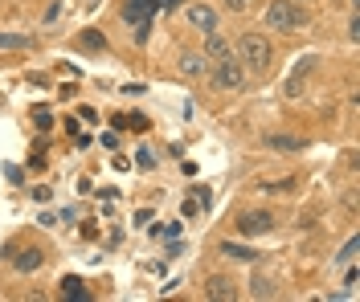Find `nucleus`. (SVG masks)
<instances>
[{
  "mask_svg": "<svg viewBox=\"0 0 360 302\" xmlns=\"http://www.w3.org/2000/svg\"><path fill=\"white\" fill-rule=\"evenodd\" d=\"M238 58L246 62L250 74H267L270 66H274V49H270V41L262 33H246V37L238 41Z\"/></svg>",
  "mask_w": 360,
  "mask_h": 302,
  "instance_id": "f257e3e1",
  "label": "nucleus"
},
{
  "mask_svg": "<svg viewBox=\"0 0 360 302\" xmlns=\"http://www.w3.org/2000/svg\"><path fill=\"white\" fill-rule=\"evenodd\" d=\"M262 21H267L270 29H278V33H295V29L307 25V12H303L295 0H274V4H267Z\"/></svg>",
  "mask_w": 360,
  "mask_h": 302,
  "instance_id": "f03ea898",
  "label": "nucleus"
},
{
  "mask_svg": "<svg viewBox=\"0 0 360 302\" xmlns=\"http://www.w3.org/2000/svg\"><path fill=\"white\" fill-rule=\"evenodd\" d=\"M152 16H156V0H123V21L135 33V41H148Z\"/></svg>",
  "mask_w": 360,
  "mask_h": 302,
  "instance_id": "7ed1b4c3",
  "label": "nucleus"
},
{
  "mask_svg": "<svg viewBox=\"0 0 360 302\" xmlns=\"http://www.w3.org/2000/svg\"><path fill=\"white\" fill-rule=\"evenodd\" d=\"M242 82H246V70H242L238 58H221L213 66V86L217 90H242Z\"/></svg>",
  "mask_w": 360,
  "mask_h": 302,
  "instance_id": "20e7f679",
  "label": "nucleus"
},
{
  "mask_svg": "<svg viewBox=\"0 0 360 302\" xmlns=\"http://www.w3.org/2000/svg\"><path fill=\"white\" fill-rule=\"evenodd\" d=\"M41 266H45V249H37V245L12 249V270H16V274H33V270H41Z\"/></svg>",
  "mask_w": 360,
  "mask_h": 302,
  "instance_id": "39448f33",
  "label": "nucleus"
},
{
  "mask_svg": "<svg viewBox=\"0 0 360 302\" xmlns=\"http://www.w3.org/2000/svg\"><path fill=\"white\" fill-rule=\"evenodd\" d=\"M188 25L201 29V33H213L217 29V12L209 4H188Z\"/></svg>",
  "mask_w": 360,
  "mask_h": 302,
  "instance_id": "423d86ee",
  "label": "nucleus"
},
{
  "mask_svg": "<svg viewBox=\"0 0 360 302\" xmlns=\"http://www.w3.org/2000/svg\"><path fill=\"white\" fill-rule=\"evenodd\" d=\"M205 299L229 302V299H238V286H234L229 278H221V274H217V278H209V282H205Z\"/></svg>",
  "mask_w": 360,
  "mask_h": 302,
  "instance_id": "0eeeda50",
  "label": "nucleus"
},
{
  "mask_svg": "<svg viewBox=\"0 0 360 302\" xmlns=\"http://www.w3.org/2000/svg\"><path fill=\"white\" fill-rule=\"evenodd\" d=\"M270 225H274L270 213H246V217L238 221V229H242L246 237H262V233H270Z\"/></svg>",
  "mask_w": 360,
  "mask_h": 302,
  "instance_id": "6e6552de",
  "label": "nucleus"
},
{
  "mask_svg": "<svg viewBox=\"0 0 360 302\" xmlns=\"http://www.w3.org/2000/svg\"><path fill=\"white\" fill-rule=\"evenodd\" d=\"M180 74H184V78H201V74H205V54H192V49L180 54Z\"/></svg>",
  "mask_w": 360,
  "mask_h": 302,
  "instance_id": "1a4fd4ad",
  "label": "nucleus"
},
{
  "mask_svg": "<svg viewBox=\"0 0 360 302\" xmlns=\"http://www.w3.org/2000/svg\"><path fill=\"white\" fill-rule=\"evenodd\" d=\"M205 58H209V62L229 58V41H225V37H217V33H209V41H205Z\"/></svg>",
  "mask_w": 360,
  "mask_h": 302,
  "instance_id": "9d476101",
  "label": "nucleus"
},
{
  "mask_svg": "<svg viewBox=\"0 0 360 302\" xmlns=\"http://www.w3.org/2000/svg\"><path fill=\"white\" fill-rule=\"evenodd\" d=\"M111 123H115V131H148V127H152L144 115H115Z\"/></svg>",
  "mask_w": 360,
  "mask_h": 302,
  "instance_id": "9b49d317",
  "label": "nucleus"
},
{
  "mask_svg": "<svg viewBox=\"0 0 360 302\" xmlns=\"http://www.w3.org/2000/svg\"><path fill=\"white\" fill-rule=\"evenodd\" d=\"M78 45H82V49H94V54H106V37H102L98 29H82V33H78Z\"/></svg>",
  "mask_w": 360,
  "mask_h": 302,
  "instance_id": "f8f14e48",
  "label": "nucleus"
},
{
  "mask_svg": "<svg viewBox=\"0 0 360 302\" xmlns=\"http://www.w3.org/2000/svg\"><path fill=\"white\" fill-rule=\"evenodd\" d=\"M37 41L25 37V33H0V49H33Z\"/></svg>",
  "mask_w": 360,
  "mask_h": 302,
  "instance_id": "ddd939ff",
  "label": "nucleus"
},
{
  "mask_svg": "<svg viewBox=\"0 0 360 302\" xmlns=\"http://www.w3.org/2000/svg\"><path fill=\"white\" fill-rule=\"evenodd\" d=\"M267 148L270 151H299L303 139H291V135H267Z\"/></svg>",
  "mask_w": 360,
  "mask_h": 302,
  "instance_id": "4468645a",
  "label": "nucleus"
},
{
  "mask_svg": "<svg viewBox=\"0 0 360 302\" xmlns=\"http://www.w3.org/2000/svg\"><path fill=\"white\" fill-rule=\"evenodd\" d=\"M221 253H225V257H238V262H254V257H258L254 249H246V245H234V241H225V245H221Z\"/></svg>",
  "mask_w": 360,
  "mask_h": 302,
  "instance_id": "2eb2a0df",
  "label": "nucleus"
},
{
  "mask_svg": "<svg viewBox=\"0 0 360 302\" xmlns=\"http://www.w3.org/2000/svg\"><path fill=\"white\" fill-rule=\"evenodd\" d=\"M62 299H87L82 278H62Z\"/></svg>",
  "mask_w": 360,
  "mask_h": 302,
  "instance_id": "dca6fc26",
  "label": "nucleus"
},
{
  "mask_svg": "<svg viewBox=\"0 0 360 302\" xmlns=\"http://www.w3.org/2000/svg\"><path fill=\"white\" fill-rule=\"evenodd\" d=\"M135 155H139V167H144V172H152V167H156V151H152V148H139Z\"/></svg>",
  "mask_w": 360,
  "mask_h": 302,
  "instance_id": "f3484780",
  "label": "nucleus"
},
{
  "mask_svg": "<svg viewBox=\"0 0 360 302\" xmlns=\"http://www.w3.org/2000/svg\"><path fill=\"white\" fill-rule=\"evenodd\" d=\"M250 294H254V299H270V294H274V286H270L267 278H254V290H250Z\"/></svg>",
  "mask_w": 360,
  "mask_h": 302,
  "instance_id": "a211bd4d",
  "label": "nucleus"
},
{
  "mask_svg": "<svg viewBox=\"0 0 360 302\" xmlns=\"http://www.w3.org/2000/svg\"><path fill=\"white\" fill-rule=\"evenodd\" d=\"M33 123H37V131H49L54 127V115L49 111H33Z\"/></svg>",
  "mask_w": 360,
  "mask_h": 302,
  "instance_id": "6ab92c4d",
  "label": "nucleus"
},
{
  "mask_svg": "<svg viewBox=\"0 0 360 302\" xmlns=\"http://www.w3.org/2000/svg\"><path fill=\"white\" fill-rule=\"evenodd\" d=\"M352 257H357V237H352V241H348L344 249H340V257H336V262H340V266H348Z\"/></svg>",
  "mask_w": 360,
  "mask_h": 302,
  "instance_id": "aec40b11",
  "label": "nucleus"
},
{
  "mask_svg": "<svg viewBox=\"0 0 360 302\" xmlns=\"http://www.w3.org/2000/svg\"><path fill=\"white\" fill-rule=\"evenodd\" d=\"M177 4H184V0H156V12L160 8H177Z\"/></svg>",
  "mask_w": 360,
  "mask_h": 302,
  "instance_id": "412c9836",
  "label": "nucleus"
},
{
  "mask_svg": "<svg viewBox=\"0 0 360 302\" xmlns=\"http://www.w3.org/2000/svg\"><path fill=\"white\" fill-rule=\"evenodd\" d=\"M225 4H229V8H242V4H246V0H225Z\"/></svg>",
  "mask_w": 360,
  "mask_h": 302,
  "instance_id": "4be33fe9",
  "label": "nucleus"
}]
</instances>
